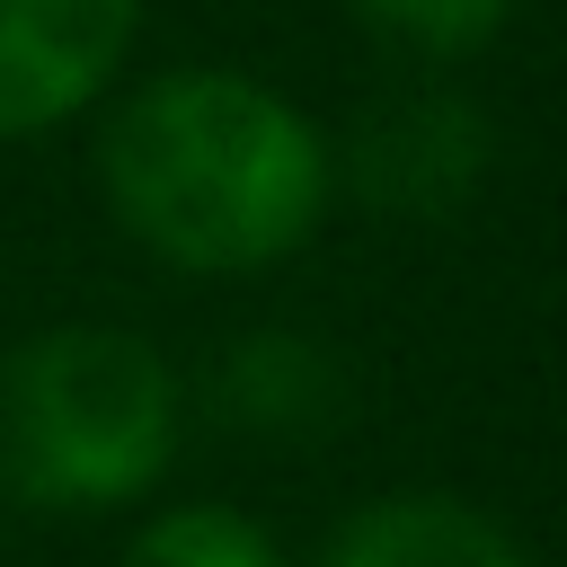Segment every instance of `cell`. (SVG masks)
Listing matches in <instances>:
<instances>
[{
  "label": "cell",
  "mask_w": 567,
  "mask_h": 567,
  "mask_svg": "<svg viewBox=\"0 0 567 567\" xmlns=\"http://www.w3.org/2000/svg\"><path fill=\"white\" fill-rule=\"evenodd\" d=\"M97 186H106V213L159 266L257 275L319 230L337 195V159L284 89L195 62V71L142 80L106 115Z\"/></svg>",
  "instance_id": "6da1fadb"
},
{
  "label": "cell",
  "mask_w": 567,
  "mask_h": 567,
  "mask_svg": "<svg viewBox=\"0 0 567 567\" xmlns=\"http://www.w3.org/2000/svg\"><path fill=\"white\" fill-rule=\"evenodd\" d=\"M177 372L133 328H44L0 363V487L35 514H106L159 487Z\"/></svg>",
  "instance_id": "7a4b0ae2"
},
{
  "label": "cell",
  "mask_w": 567,
  "mask_h": 567,
  "mask_svg": "<svg viewBox=\"0 0 567 567\" xmlns=\"http://www.w3.org/2000/svg\"><path fill=\"white\" fill-rule=\"evenodd\" d=\"M487 168H496V124L461 89H408V97L372 106L354 151H346L354 195L372 213H408V221L461 213L487 186Z\"/></svg>",
  "instance_id": "3957f363"
},
{
  "label": "cell",
  "mask_w": 567,
  "mask_h": 567,
  "mask_svg": "<svg viewBox=\"0 0 567 567\" xmlns=\"http://www.w3.org/2000/svg\"><path fill=\"white\" fill-rule=\"evenodd\" d=\"M142 0H0V142L53 133L106 97Z\"/></svg>",
  "instance_id": "277c9868"
},
{
  "label": "cell",
  "mask_w": 567,
  "mask_h": 567,
  "mask_svg": "<svg viewBox=\"0 0 567 567\" xmlns=\"http://www.w3.org/2000/svg\"><path fill=\"white\" fill-rule=\"evenodd\" d=\"M328 567H532L470 496H372L328 532Z\"/></svg>",
  "instance_id": "5b68a950"
},
{
  "label": "cell",
  "mask_w": 567,
  "mask_h": 567,
  "mask_svg": "<svg viewBox=\"0 0 567 567\" xmlns=\"http://www.w3.org/2000/svg\"><path fill=\"white\" fill-rule=\"evenodd\" d=\"M213 399L248 434H328L346 416V372H337L328 346H310L292 328H248V337L221 346Z\"/></svg>",
  "instance_id": "8992f818"
},
{
  "label": "cell",
  "mask_w": 567,
  "mask_h": 567,
  "mask_svg": "<svg viewBox=\"0 0 567 567\" xmlns=\"http://www.w3.org/2000/svg\"><path fill=\"white\" fill-rule=\"evenodd\" d=\"M124 567H284V549L239 505H177V514L133 532Z\"/></svg>",
  "instance_id": "52a82bcc"
},
{
  "label": "cell",
  "mask_w": 567,
  "mask_h": 567,
  "mask_svg": "<svg viewBox=\"0 0 567 567\" xmlns=\"http://www.w3.org/2000/svg\"><path fill=\"white\" fill-rule=\"evenodd\" d=\"M354 18L416 62H461L514 18V0H354Z\"/></svg>",
  "instance_id": "ba28073f"
}]
</instances>
